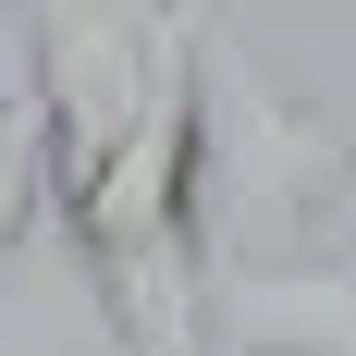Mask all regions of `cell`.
Wrapping results in <instances>:
<instances>
[{
	"label": "cell",
	"instance_id": "3",
	"mask_svg": "<svg viewBox=\"0 0 356 356\" xmlns=\"http://www.w3.org/2000/svg\"><path fill=\"white\" fill-rule=\"evenodd\" d=\"M25 99H37V172L49 209H74L111 172V147L147 123L160 74L184 62V13H111V0H49L25 13Z\"/></svg>",
	"mask_w": 356,
	"mask_h": 356
},
{
	"label": "cell",
	"instance_id": "4",
	"mask_svg": "<svg viewBox=\"0 0 356 356\" xmlns=\"http://www.w3.org/2000/svg\"><path fill=\"white\" fill-rule=\"evenodd\" d=\"M209 356H356V258L209 270Z\"/></svg>",
	"mask_w": 356,
	"mask_h": 356
},
{
	"label": "cell",
	"instance_id": "1",
	"mask_svg": "<svg viewBox=\"0 0 356 356\" xmlns=\"http://www.w3.org/2000/svg\"><path fill=\"white\" fill-rule=\"evenodd\" d=\"M356 258V136L197 13V270H307Z\"/></svg>",
	"mask_w": 356,
	"mask_h": 356
},
{
	"label": "cell",
	"instance_id": "5",
	"mask_svg": "<svg viewBox=\"0 0 356 356\" xmlns=\"http://www.w3.org/2000/svg\"><path fill=\"white\" fill-rule=\"evenodd\" d=\"M49 209V172H37V99H0V258L37 234Z\"/></svg>",
	"mask_w": 356,
	"mask_h": 356
},
{
	"label": "cell",
	"instance_id": "2",
	"mask_svg": "<svg viewBox=\"0 0 356 356\" xmlns=\"http://www.w3.org/2000/svg\"><path fill=\"white\" fill-rule=\"evenodd\" d=\"M62 234L86 258L123 356H209V270H197V13H184V62L160 74L147 123L62 209Z\"/></svg>",
	"mask_w": 356,
	"mask_h": 356
}]
</instances>
